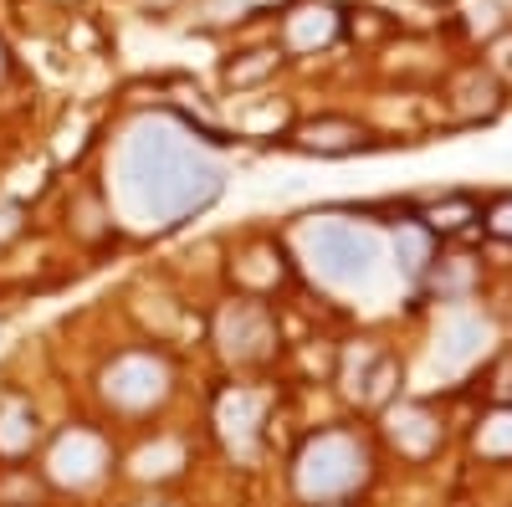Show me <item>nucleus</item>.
Returning <instances> with one entry per match:
<instances>
[{"instance_id":"obj_20","label":"nucleus","mask_w":512,"mask_h":507,"mask_svg":"<svg viewBox=\"0 0 512 507\" xmlns=\"http://www.w3.org/2000/svg\"><path fill=\"white\" fill-rule=\"evenodd\" d=\"M487 231H492L497 241H512V195L492 200V210H487Z\"/></svg>"},{"instance_id":"obj_15","label":"nucleus","mask_w":512,"mask_h":507,"mask_svg":"<svg viewBox=\"0 0 512 507\" xmlns=\"http://www.w3.org/2000/svg\"><path fill=\"white\" fill-rule=\"evenodd\" d=\"M395 257H400V272H405V277H425V267L436 262V236L425 231V226H400Z\"/></svg>"},{"instance_id":"obj_8","label":"nucleus","mask_w":512,"mask_h":507,"mask_svg":"<svg viewBox=\"0 0 512 507\" xmlns=\"http://www.w3.org/2000/svg\"><path fill=\"white\" fill-rule=\"evenodd\" d=\"M41 446V415L21 395H0V461H26Z\"/></svg>"},{"instance_id":"obj_23","label":"nucleus","mask_w":512,"mask_h":507,"mask_svg":"<svg viewBox=\"0 0 512 507\" xmlns=\"http://www.w3.org/2000/svg\"><path fill=\"white\" fill-rule=\"evenodd\" d=\"M139 507H175V502H139Z\"/></svg>"},{"instance_id":"obj_4","label":"nucleus","mask_w":512,"mask_h":507,"mask_svg":"<svg viewBox=\"0 0 512 507\" xmlns=\"http://www.w3.org/2000/svg\"><path fill=\"white\" fill-rule=\"evenodd\" d=\"M169 395V364L149 349H128L103 369V400L113 410H154Z\"/></svg>"},{"instance_id":"obj_12","label":"nucleus","mask_w":512,"mask_h":507,"mask_svg":"<svg viewBox=\"0 0 512 507\" xmlns=\"http://www.w3.org/2000/svg\"><path fill=\"white\" fill-rule=\"evenodd\" d=\"M47 492H52V482L31 467H21V461L0 467V507H41Z\"/></svg>"},{"instance_id":"obj_13","label":"nucleus","mask_w":512,"mask_h":507,"mask_svg":"<svg viewBox=\"0 0 512 507\" xmlns=\"http://www.w3.org/2000/svg\"><path fill=\"white\" fill-rule=\"evenodd\" d=\"M67 226H72L77 241H88V246L108 241V236H113V221H108V210H103V195H98V190H82V195L67 205Z\"/></svg>"},{"instance_id":"obj_19","label":"nucleus","mask_w":512,"mask_h":507,"mask_svg":"<svg viewBox=\"0 0 512 507\" xmlns=\"http://www.w3.org/2000/svg\"><path fill=\"white\" fill-rule=\"evenodd\" d=\"M482 333H487V328H482L477 318H461V323H456V333H451V349H446V354H451V359H466V354H472V349L482 344Z\"/></svg>"},{"instance_id":"obj_21","label":"nucleus","mask_w":512,"mask_h":507,"mask_svg":"<svg viewBox=\"0 0 512 507\" xmlns=\"http://www.w3.org/2000/svg\"><path fill=\"white\" fill-rule=\"evenodd\" d=\"M487 67H492V72H502V77L512 82V31L492 41V62H487Z\"/></svg>"},{"instance_id":"obj_2","label":"nucleus","mask_w":512,"mask_h":507,"mask_svg":"<svg viewBox=\"0 0 512 507\" xmlns=\"http://www.w3.org/2000/svg\"><path fill=\"white\" fill-rule=\"evenodd\" d=\"M369 482V451L364 441L344 436V431H323L303 446L292 467V487L303 502H338V497H354Z\"/></svg>"},{"instance_id":"obj_10","label":"nucleus","mask_w":512,"mask_h":507,"mask_svg":"<svg viewBox=\"0 0 512 507\" xmlns=\"http://www.w3.org/2000/svg\"><path fill=\"white\" fill-rule=\"evenodd\" d=\"M333 36H338V16H333L328 6L292 11V16H287V31H282L287 52H318V47H328Z\"/></svg>"},{"instance_id":"obj_18","label":"nucleus","mask_w":512,"mask_h":507,"mask_svg":"<svg viewBox=\"0 0 512 507\" xmlns=\"http://www.w3.org/2000/svg\"><path fill=\"white\" fill-rule=\"evenodd\" d=\"M277 67H282V52H246V57H236L226 67V82H231V88H251V82L272 77Z\"/></svg>"},{"instance_id":"obj_16","label":"nucleus","mask_w":512,"mask_h":507,"mask_svg":"<svg viewBox=\"0 0 512 507\" xmlns=\"http://www.w3.org/2000/svg\"><path fill=\"white\" fill-rule=\"evenodd\" d=\"M277 257H282V251H277V246H251V251H246V257H241V262L231 267V277H236V282H246L251 272H262V282H256V287H262V292H267V287H277V282L287 277V267H282Z\"/></svg>"},{"instance_id":"obj_7","label":"nucleus","mask_w":512,"mask_h":507,"mask_svg":"<svg viewBox=\"0 0 512 507\" xmlns=\"http://www.w3.org/2000/svg\"><path fill=\"white\" fill-rule=\"evenodd\" d=\"M364 123L354 118H338V113H323V118H308V123H297V134L292 144L303 149V154H318V159H338V154H354L364 149Z\"/></svg>"},{"instance_id":"obj_14","label":"nucleus","mask_w":512,"mask_h":507,"mask_svg":"<svg viewBox=\"0 0 512 507\" xmlns=\"http://www.w3.org/2000/svg\"><path fill=\"white\" fill-rule=\"evenodd\" d=\"M466 221H477L472 195H441V200H431L420 210V226L431 236H456V231H466Z\"/></svg>"},{"instance_id":"obj_17","label":"nucleus","mask_w":512,"mask_h":507,"mask_svg":"<svg viewBox=\"0 0 512 507\" xmlns=\"http://www.w3.org/2000/svg\"><path fill=\"white\" fill-rule=\"evenodd\" d=\"M477 451H482V456H492V461L512 456V405H497V410L482 420V431H477Z\"/></svg>"},{"instance_id":"obj_1","label":"nucleus","mask_w":512,"mask_h":507,"mask_svg":"<svg viewBox=\"0 0 512 507\" xmlns=\"http://www.w3.org/2000/svg\"><path fill=\"white\" fill-rule=\"evenodd\" d=\"M123 195L154 226H180L221 195V169L169 123H139L123 144Z\"/></svg>"},{"instance_id":"obj_3","label":"nucleus","mask_w":512,"mask_h":507,"mask_svg":"<svg viewBox=\"0 0 512 507\" xmlns=\"http://www.w3.org/2000/svg\"><path fill=\"white\" fill-rule=\"evenodd\" d=\"M308 251L328 282H369L379 267V241L359 226L344 221H323L308 231Z\"/></svg>"},{"instance_id":"obj_11","label":"nucleus","mask_w":512,"mask_h":507,"mask_svg":"<svg viewBox=\"0 0 512 507\" xmlns=\"http://www.w3.org/2000/svg\"><path fill=\"white\" fill-rule=\"evenodd\" d=\"M262 410H267V400H256V395H246V390H236V395L221 400V431H226V441L241 446L246 456H251V446H256V420H262Z\"/></svg>"},{"instance_id":"obj_22","label":"nucleus","mask_w":512,"mask_h":507,"mask_svg":"<svg viewBox=\"0 0 512 507\" xmlns=\"http://www.w3.org/2000/svg\"><path fill=\"white\" fill-rule=\"evenodd\" d=\"M11 77V52H6V41H0V82Z\"/></svg>"},{"instance_id":"obj_6","label":"nucleus","mask_w":512,"mask_h":507,"mask_svg":"<svg viewBox=\"0 0 512 507\" xmlns=\"http://www.w3.org/2000/svg\"><path fill=\"white\" fill-rule=\"evenodd\" d=\"M216 344L226 349V359L236 364H256V359H267L272 344H277V323L272 313L256 303V298H236L221 318H216Z\"/></svg>"},{"instance_id":"obj_5","label":"nucleus","mask_w":512,"mask_h":507,"mask_svg":"<svg viewBox=\"0 0 512 507\" xmlns=\"http://www.w3.org/2000/svg\"><path fill=\"white\" fill-rule=\"evenodd\" d=\"M108 467H113L108 441H103L98 431H88V426H72V431H62V436L52 441L47 482L72 487V492H88V487H98V482L108 477Z\"/></svg>"},{"instance_id":"obj_9","label":"nucleus","mask_w":512,"mask_h":507,"mask_svg":"<svg viewBox=\"0 0 512 507\" xmlns=\"http://www.w3.org/2000/svg\"><path fill=\"white\" fill-rule=\"evenodd\" d=\"M441 420L425 410V405H400L395 415H390V441L405 451V456H431L436 446H441Z\"/></svg>"}]
</instances>
